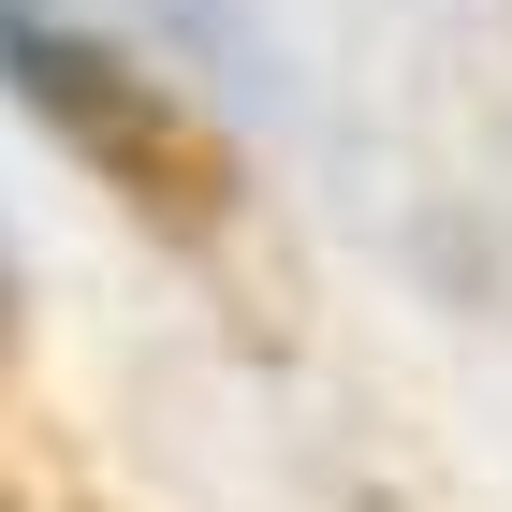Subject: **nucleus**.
<instances>
[{
    "mask_svg": "<svg viewBox=\"0 0 512 512\" xmlns=\"http://www.w3.org/2000/svg\"><path fill=\"white\" fill-rule=\"evenodd\" d=\"M0 44H15V88H30L44 118L74 132V147H103L132 176V191L161 205V176H176V191H191V147H176V118H161V88H118V59H88V44H59L30 15V0H0Z\"/></svg>",
    "mask_w": 512,
    "mask_h": 512,
    "instance_id": "1",
    "label": "nucleus"
}]
</instances>
